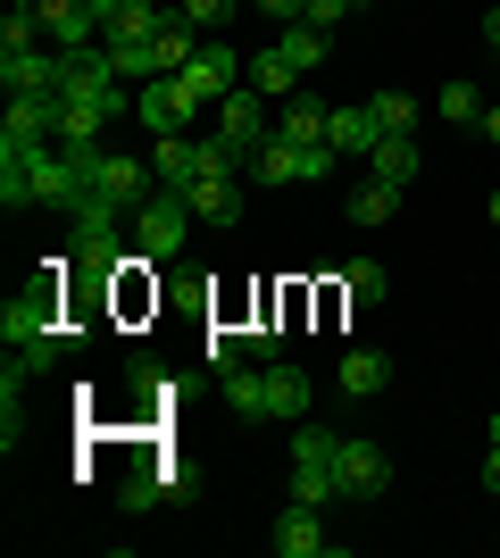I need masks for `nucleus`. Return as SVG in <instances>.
<instances>
[{
    "label": "nucleus",
    "mask_w": 500,
    "mask_h": 558,
    "mask_svg": "<svg viewBox=\"0 0 500 558\" xmlns=\"http://www.w3.org/2000/svg\"><path fill=\"white\" fill-rule=\"evenodd\" d=\"M0 342L17 350L25 367H50L59 350H75V326H59V292H50V283L17 292V301L0 308Z\"/></svg>",
    "instance_id": "f257e3e1"
},
{
    "label": "nucleus",
    "mask_w": 500,
    "mask_h": 558,
    "mask_svg": "<svg viewBox=\"0 0 500 558\" xmlns=\"http://www.w3.org/2000/svg\"><path fill=\"white\" fill-rule=\"evenodd\" d=\"M234 84H251V59H234V50H225V34H209V43L192 50V68L175 75V93H184L192 109H217Z\"/></svg>",
    "instance_id": "f03ea898"
},
{
    "label": "nucleus",
    "mask_w": 500,
    "mask_h": 558,
    "mask_svg": "<svg viewBox=\"0 0 500 558\" xmlns=\"http://www.w3.org/2000/svg\"><path fill=\"white\" fill-rule=\"evenodd\" d=\"M333 442H342V434H326V425H301V434H292V500H301V509L342 500V484H333Z\"/></svg>",
    "instance_id": "7ed1b4c3"
},
{
    "label": "nucleus",
    "mask_w": 500,
    "mask_h": 558,
    "mask_svg": "<svg viewBox=\"0 0 500 558\" xmlns=\"http://www.w3.org/2000/svg\"><path fill=\"white\" fill-rule=\"evenodd\" d=\"M333 142H284V134H267L259 142V159H251V175L259 184H317V175H333Z\"/></svg>",
    "instance_id": "20e7f679"
},
{
    "label": "nucleus",
    "mask_w": 500,
    "mask_h": 558,
    "mask_svg": "<svg viewBox=\"0 0 500 558\" xmlns=\"http://www.w3.org/2000/svg\"><path fill=\"white\" fill-rule=\"evenodd\" d=\"M184 209L200 217V226H234L242 217V192H234V150L225 142H209V167L184 184Z\"/></svg>",
    "instance_id": "39448f33"
},
{
    "label": "nucleus",
    "mask_w": 500,
    "mask_h": 558,
    "mask_svg": "<svg viewBox=\"0 0 500 558\" xmlns=\"http://www.w3.org/2000/svg\"><path fill=\"white\" fill-rule=\"evenodd\" d=\"M333 484H342V500H383V492H392V459H383V442L342 434V442H333Z\"/></svg>",
    "instance_id": "423d86ee"
},
{
    "label": "nucleus",
    "mask_w": 500,
    "mask_h": 558,
    "mask_svg": "<svg viewBox=\"0 0 500 558\" xmlns=\"http://www.w3.org/2000/svg\"><path fill=\"white\" fill-rule=\"evenodd\" d=\"M192 226H200V217L184 209V192H167V184H159V192L143 201V217H134V242H143V258H175Z\"/></svg>",
    "instance_id": "0eeeda50"
},
{
    "label": "nucleus",
    "mask_w": 500,
    "mask_h": 558,
    "mask_svg": "<svg viewBox=\"0 0 500 558\" xmlns=\"http://www.w3.org/2000/svg\"><path fill=\"white\" fill-rule=\"evenodd\" d=\"M276 134L267 125V93H251V84H234V93L217 100V142L234 150V159H259V142Z\"/></svg>",
    "instance_id": "6e6552de"
},
{
    "label": "nucleus",
    "mask_w": 500,
    "mask_h": 558,
    "mask_svg": "<svg viewBox=\"0 0 500 558\" xmlns=\"http://www.w3.org/2000/svg\"><path fill=\"white\" fill-rule=\"evenodd\" d=\"M150 175H159L150 159H134V150H109V159L93 167V201H109L118 217H143V201H150Z\"/></svg>",
    "instance_id": "1a4fd4ad"
},
{
    "label": "nucleus",
    "mask_w": 500,
    "mask_h": 558,
    "mask_svg": "<svg viewBox=\"0 0 500 558\" xmlns=\"http://www.w3.org/2000/svg\"><path fill=\"white\" fill-rule=\"evenodd\" d=\"M34 17H42L50 50H59V59H75V50H93L100 17H109V0H34Z\"/></svg>",
    "instance_id": "9d476101"
},
{
    "label": "nucleus",
    "mask_w": 500,
    "mask_h": 558,
    "mask_svg": "<svg viewBox=\"0 0 500 558\" xmlns=\"http://www.w3.org/2000/svg\"><path fill=\"white\" fill-rule=\"evenodd\" d=\"M134 117H143V125H150V142H159V134H184V125H192L200 109H192V100L175 93V75H150V84H134Z\"/></svg>",
    "instance_id": "9b49d317"
},
{
    "label": "nucleus",
    "mask_w": 500,
    "mask_h": 558,
    "mask_svg": "<svg viewBox=\"0 0 500 558\" xmlns=\"http://www.w3.org/2000/svg\"><path fill=\"white\" fill-rule=\"evenodd\" d=\"M276 550L284 558H333L342 542L326 534V509H301V500H292V509L276 517Z\"/></svg>",
    "instance_id": "f8f14e48"
},
{
    "label": "nucleus",
    "mask_w": 500,
    "mask_h": 558,
    "mask_svg": "<svg viewBox=\"0 0 500 558\" xmlns=\"http://www.w3.org/2000/svg\"><path fill=\"white\" fill-rule=\"evenodd\" d=\"M150 167H159V184L167 192H184L200 167H209V142H192V134H159L150 142Z\"/></svg>",
    "instance_id": "ddd939ff"
},
{
    "label": "nucleus",
    "mask_w": 500,
    "mask_h": 558,
    "mask_svg": "<svg viewBox=\"0 0 500 558\" xmlns=\"http://www.w3.org/2000/svg\"><path fill=\"white\" fill-rule=\"evenodd\" d=\"M0 84L9 93H59V50H0Z\"/></svg>",
    "instance_id": "4468645a"
},
{
    "label": "nucleus",
    "mask_w": 500,
    "mask_h": 558,
    "mask_svg": "<svg viewBox=\"0 0 500 558\" xmlns=\"http://www.w3.org/2000/svg\"><path fill=\"white\" fill-rule=\"evenodd\" d=\"M159 25H167L159 0H109L100 34H109V43H159Z\"/></svg>",
    "instance_id": "2eb2a0df"
},
{
    "label": "nucleus",
    "mask_w": 500,
    "mask_h": 558,
    "mask_svg": "<svg viewBox=\"0 0 500 558\" xmlns=\"http://www.w3.org/2000/svg\"><path fill=\"white\" fill-rule=\"evenodd\" d=\"M333 384H342L351 400H376L383 384H392V359H383V350H342V367H333Z\"/></svg>",
    "instance_id": "dca6fc26"
},
{
    "label": "nucleus",
    "mask_w": 500,
    "mask_h": 558,
    "mask_svg": "<svg viewBox=\"0 0 500 558\" xmlns=\"http://www.w3.org/2000/svg\"><path fill=\"white\" fill-rule=\"evenodd\" d=\"M326 142L342 150V159H367V150L383 142V125H376V109H333L326 117Z\"/></svg>",
    "instance_id": "f3484780"
},
{
    "label": "nucleus",
    "mask_w": 500,
    "mask_h": 558,
    "mask_svg": "<svg viewBox=\"0 0 500 558\" xmlns=\"http://www.w3.org/2000/svg\"><path fill=\"white\" fill-rule=\"evenodd\" d=\"M309 409H317V400H309V375L276 359V367H267V417H292V425H301Z\"/></svg>",
    "instance_id": "a211bd4d"
},
{
    "label": "nucleus",
    "mask_w": 500,
    "mask_h": 558,
    "mask_svg": "<svg viewBox=\"0 0 500 558\" xmlns=\"http://www.w3.org/2000/svg\"><path fill=\"white\" fill-rule=\"evenodd\" d=\"M200 43H209V34H200L192 17H167V25H159V43H150L159 75H184V68H192V50H200Z\"/></svg>",
    "instance_id": "6ab92c4d"
},
{
    "label": "nucleus",
    "mask_w": 500,
    "mask_h": 558,
    "mask_svg": "<svg viewBox=\"0 0 500 558\" xmlns=\"http://www.w3.org/2000/svg\"><path fill=\"white\" fill-rule=\"evenodd\" d=\"M367 167H376V184H417V142H408V134H383L376 142V150H367Z\"/></svg>",
    "instance_id": "aec40b11"
},
{
    "label": "nucleus",
    "mask_w": 500,
    "mask_h": 558,
    "mask_svg": "<svg viewBox=\"0 0 500 558\" xmlns=\"http://www.w3.org/2000/svg\"><path fill=\"white\" fill-rule=\"evenodd\" d=\"M225 409L259 425L267 417V367H225Z\"/></svg>",
    "instance_id": "412c9836"
},
{
    "label": "nucleus",
    "mask_w": 500,
    "mask_h": 558,
    "mask_svg": "<svg viewBox=\"0 0 500 558\" xmlns=\"http://www.w3.org/2000/svg\"><path fill=\"white\" fill-rule=\"evenodd\" d=\"M276 50H284V68H292V75L326 68V34H317V25H276Z\"/></svg>",
    "instance_id": "4be33fe9"
},
{
    "label": "nucleus",
    "mask_w": 500,
    "mask_h": 558,
    "mask_svg": "<svg viewBox=\"0 0 500 558\" xmlns=\"http://www.w3.org/2000/svg\"><path fill=\"white\" fill-rule=\"evenodd\" d=\"M326 100H301V93H292L284 100V117H276V134H284V142H326Z\"/></svg>",
    "instance_id": "5701e85b"
},
{
    "label": "nucleus",
    "mask_w": 500,
    "mask_h": 558,
    "mask_svg": "<svg viewBox=\"0 0 500 558\" xmlns=\"http://www.w3.org/2000/svg\"><path fill=\"white\" fill-rule=\"evenodd\" d=\"M392 209H401V184H376V175H367V184L351 192V226H392Z\"/></svg>",
    "instance_id": "b1692460"
},
{
    "label": "nucleus",
    "mask_w": 500,
    "mask_h": 558,
    "mask_svg": "<svg viewBox=\"0 0 500 558\" xmlns=\"http://www.w3.org/2000/svg\"><path fill=\"white\" fill-rule=\"evenodd\" d=\"M342 292H351V301H358V308H376V301H383V292H392V276H383L376 258H351V276H342Z\"/></svg>",
    "instance_id": "393cba45"
},
{
    "label": "nucleus",
    "mask_w": 500,
    "mask_h": 558,
    "mask_svg": "<svg viewBox=\"0 0 500 558\" xmlns=\"http://www.w3.org/2000/svg\"><path fill=\"white\" fill-rule=\"evenodd\" d=\"M434 109L451 117V125H484V93H476V84H442V93H434Z\"/></svg>",
    "instance_id": "a878e982"
},
{
    "label": "nucleus",
    "mask_w": 500,
    "mask_h": 558,
    "mask_svg": "<svg viewBox=\"0 0 500 558\" xmlns=\"http://www.w3.org/2000/svg\"><path fill=\"white\" fill-rule=\"evenodd\" d=\"M109 68H118L125 84H150V75H159V59H150V43H109Z\"/></svg>",
    "instance_id": "bb28decb"
},
{
    "label": "nucleus",
    "mask_w": 500,
    "mask_h": 558,
    "mask_svg": "<svg viewBox=\"0 0 500 558\" xmlns=\"http://www.w3.org/2000/svg\"><path fill=\"white\" fill-rule=\"evenodd\" d=\"M367 109H376V125H383V134H408V125H417V100H408V93H376Z\"/></svg>",
    "instance_id": "cd10ccee"
},
{
    "label": "nucleus",
    "mask_w": 500,
    "mask_h": 558,
    "mask_svg": "<svg viewBox=\"0 0 500 558\" xmlns=\"http://www.w3.org/2000/svg\"><path fill=\"white\" fill-rule=\"evenodd\" d=\"M234 9H251V0H184L175 17H192L200 34H225V17H234Z\"/></svg>",
    "instance_id": "c85d7f7f"
},
{
    "label": "nucleus",
    "mask_w": 500,
    "mask_h": 558,
    "mask_svg": "<svg viewBox=\"0 0 500 558\" xmlns=\"http://www.w3.org/2000/svg\"><path fill=\"white\" fill-rule=\"evenodd\" d=\"M259 17H276V25H309V0H251Z\"/></svg>",
    "instance_id": "c756f323"
},
{
    "label": "nucleus",
    "mask_w": 500,
    "mask_h": 558,
    "mask_svg": "<svg viewBox=\"0 0 500 558\" xmlns=\"http://www.w3.org/2000/svg\"><path fill=\"white\" fill-rule=\"evenodd\" d=\"M484 492H500V417H492V450H484Z\"/></svg>",
    "instance_id": "7c9ffc66"
},
{
    "label": "nucleus",
    "mask_w": 500,
    "mask_h": 558,
    "mask_svg": "<svg viewBox=\"0 0 500 558\" xmlns=\"http://www.w3.org/2000/svg\"><path fill=\"white\" fill-rule=\"evenodd\" d=\"M484 142H492V150H500V100H492V109H484Z\"/></svg>",
    "instance_id": "2f4dec72"
},
{
    "label": "nucleus",
    "mask_w": 500,
    "mask_h": 558,
    "mask_svg": "<svg viewBox=\"0 0 500 558\" xmlns=\"http://www.w3.org/2000/svg\"><path fill=\"white\" fill-rule=\"evenodd\" d=\"M484 43H492V50H500V9H484Z\"/></svg>",
    "instance_id": "473e14b6"
}]
</instances>
